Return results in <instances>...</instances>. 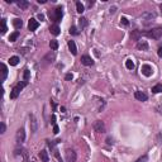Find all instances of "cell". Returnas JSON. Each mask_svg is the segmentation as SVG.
Instances as JSON below:
<instances>
[{"mask_svg":"<svg viewBox=\"0 0 162 162\" xmlns=\"http://www.w3.org/2000/svg\"><path fill=\"white\" fill-rule=\"evenodd\" d=\"M143 36H146V37L152 38V39H160L162 37V27H156V28L150 29V30L144 32Z\"/></svg>","mask_w":162,"mask_h":162,"instance_id":"cell-1","label":"cell"},{"mask_svg":"<svg viewBox=\"0 0 162 162\" xmlns=\"http://www.w3.org/2000/svg\"><path fill=\"white\" fill-rule=\"evenodd\" d=\"M28 85V82L27 81H22V82H18L17 85L13 87V90H11V93H10V99H17L18 96H19L20 91L25 87V86Z\"/></svg>","mask_w":162,"mask_h":162,"instance_id":"cell-2","label":"cell"},{"mask_svg":"<svg viewBox=\"0 0 162 162\" xmlns=\"http://www.w3.org/2000/svg\"><path fill=\"white\" fill-rule=\"evenodd\" d=\"M15 141H17V144H19V146L25 141V131H24V128H19V129L17 131Z\"/></svg>","mask_w":162,"mask_h":162,"instance_id":"cell-3","label":"cell"},{"mask_svg":"<svg viewBox=\"0 0 162 162\" xmlns=\"http://www.w3.org/2000/svg\"><path fill=\"white\" fill-rule=\"evenodd\" d=\"M77 158L76 152L74 150H66V153H65V161L66 162H75Z\"/></svg>","mask_w":162,"mask_h":162,"instance_id":"cell-4","label":"cell"},{"mask_svg":"<svg viewBox=\"0 0 162 162\" xmlns=\"http://www.w3.org/2000/svg\"><path fill=\"white\" fill-rule=\"evenodd\" d=\"M29 123H30V131L32 133H36L38 131V122H37V118L34 116V114H29Z\"/></svg>","mask_w":162,"mask_h":162,"instance_id":"cell-5","label":"cell"},{"mask_svg":"<svg viewBox=\"0 0 162 162\" xmlns=\"http://www.w3.org/2000/svg\"><path fill=\"white\" fill-rule=\"evenodd\" d=\"M62 17H63V11H62V8H61V7H58V8H56V9H55V13H53V15H52V19L55 20L56 23H58V22H61Z\"/></svg>","mask_w":162,"mask_h":162,"instance_id":"cell-6","label":"cell"},{"mask_svg":"<svg viewBox=\"0 0 162 162\" xmlns=\"http://www.w3.org/2000/svg\"><path fill=\"white\" fill-rule=\"evenodd\" d=\"M93 127H94V131L98 132V133H105V124H104V122H101V120H96Z\"/></svg>","mask_w":162,"mask_h":162,"instance_id":"cell-7","label":"cell"},{"mask_svg":"<svg viewBox=\"0 0 162 162\" xmlns=\"http://www.w3.org/2000/svg\"><path fill=\"white\" fill-rule=\"evenodd\" d=\"M141 71H142V74L144 75V76L150 77L151 75H152L153 72V68L151 65H148V63H144V65H142V67H141Z\"/></svg>","mask_w":162,"mask_h":162,"instance_id":"cell-8","label":"cell"},{"mask_svg":"<svg viewBox=\"0 0 162 162\" xmlns=\"http://www.w3.org/2000/svg\"><path fill=\"white\" fill-rule=\"evenodd\" d=\"M81 63H82L84 66H93V65H94V61H93V58L90 57L89 55H82V56H81Z\"/></svg>","mask_w":162,"mask_h":162,"instance_id":"cell-9","label":"cell"},{"mask_svg":"<svg viewBox=\"0 0 162 162\" xmlns=\"http://www.w3.org/2000/svg\"><path fill=\"white\" fill-rule=\"evenodd\" d=\"M39 27V23L38 20H36L34 18H30L28 22V29L30 30V32H33V30H36V29Z\"/></svg>","mask_w":162,"mask_h":162,"instance_id":"cell-10","label":"cell"},{"mask_svg":"<svg viewBox=\"0 0 162 162\" xmlns=\"http://www.w3.org/2000/svg\"><path fill=\"white\" fill-rule=\"evenodd\" d=\"M134 98H135L137 100H139V101H147V99H148L147 94L143 93V91H135V93H134Z\"/></svg>","mask_w":162,"mask_h":162,"instance_id":"cell-11","label":"cell"},{"mask_svg":"<svg viewBox=\"0 0 162 162\" xmlns=\"http://www.w3.org/2000/svg\"><path fill=\"white\" fill-rule=\"evenodd\" d=\"M55 58H56V55H55V52L52 51V52L47 53V55L43 57V61H44V63H52V62L55 61Z\"/></svg>","mask_w":162,"mask_h":162,"instance_id":"cell-12","label":"cell"},{"mask_svg":"<svg viewBox=\"0 0 162 162\" xmlns=\"http://www.w3.org/2000/svg\"><path fill=\"white\" fill-rule=\"evenodd\" d=\"M14 154H15V156H20L22 160H25V158H27V151H25L24 148H22V147H20V148L18 147V148L14 151Z\"/></svg>","mask_w":162,"mask_h":162,"instance_id":"cell-13","label":"cell"},{"mask_svg":"<svg viewBox=\"0 0 162 162\" xmlns=\"http://www.w3.org/2000/svg\"><path fill=\"white\" fill-rule=\"evenodd\" d=\"M142 18L143 19H146V20H153V19H156V13L154 11H146V13H143L142 14Z\"/></svg>","mask_w":162,"mask_h":162,"instance_id":"cell-14","label":"cell"},{"mask_svg":"<svg viewBox=\"0 0 162 162\" xmlns=\"http://www.w3.org/2000/svg\"><path fill=\"white\" fill-rule=\"evenodd\" d=\"M142 36H143L142 32H141V30H137V29H135V30H132V33H131V38L133 39V41H137V42L141 39Z\"/></svg>","mask_w":162,"mask_h":162,"instance_id":"cell-15","label":"cell"},{"mask_svg":"<svg viewBox=\"0 0 162 162\" xmlns=\"http://www.w3.org/2000/svg\"><path fill=\"white\" fill-rule=\"evenodd\" d=\"M137 48H138V49H142V51H148V43H147L146 41L139 39V41L137 42Z\"/></svg>","mask_w":162,"mask_h":162,"instance_id":"cell-16","label":"cell"},{"mask_svg":"<svg viewBox=\"0 0 162 162\" xmlns=\"http://www.w3.org/2000/svg\"><path fill=\"white\" fill-rule=\"evenodd\" d=\"M39 158H41V161L42 162H48L49 161V156H48V152L46 150H42L41 152H39Z\"/></svg>","mask_w":162,"mask_h":162,"instance_id":"cell-17","label":"cell"},{"mask_svg":"<svg viewBox=\"0 0 162 162\" xmlns=\"http://www.w3.org/2000/svg\"><path fill=\"white\" fill-rule=\"evenodd\" d=\"M68 49L71 51V53L74 55V56H76L77 55V48H76V44H75V42L74 41H68Z\"/></svg>","mask_w":162,"mask_h":162,"instance_id":"cell-18","label":"cell"},{"mask_svg":"<svg viewBox=\"0 0 162 162\" xmlns=\"http://www.w3.org/2000/svg\"><path fill=\"white\" fill-rule=\"evenodd\" d=\"M17 5L19 7L20 9L25 10V9H28V7H29V3H28V1H27V0H20V1H17Z\"/></svg>","mask_w":162,"mask_h":162,"instance_id":"cell-19","label":"cell"},{"mask_svg":"<svg viewBox=\"0 0 162 162\" xmlns=\"http://www.w3.org/2000/svg\"><path fill=\"white\" fill-rule=\"evenodd\" d=\"M49 32L53 34V36H58L60 33H61V30H60V27H58L57 24H53V25H51V28H49Z\"/></svg>","mask_w":162,"mask_h":162,"instance_id":"cell-20","label":"cell"},{"mask_svg":"<svg viewBox=\"0 0 162 162\" xmlns=\"http://www.w3.org/2000/svg\"><path fill=\"white\" fill-rule=\"evenodd\" d=\"M1 81H5V79L8 76V67L5 66L4 63H1Z\"/></svg>","mask_w":162,"mask_h":162,"instance_id":"cell-21","label":"cell"},{"mask_svg":"<svg viewBox=\"0 0 162 162\" xmlns=\"http://www.w3.org/2000/svg\"><path fill=\"white\" fill-rule=\"evenodd\" d=\"M79 24H80V29H84L87 27L89 22H87L86 18H80V19H79Z\"/></svg>","mask_w":162,"mask_h":162,"instance_id":"cell-22","label":"cell"},{"mask_svg":"<svg viewBox=\"0 0 162 162\" xmlns=\"http://www.w3.org/2000/svg\"><path fill=\"white\" fill-rule=\"evenodd\" d=\"M18 62H19V57H18V56H13V57L9 58L10 66H17V65H18Z\"/></svg>","mask_w":162,"mask_h":162,"instance_id":"cell-23","label":"cell"},{"mask_svg":"<svg viewBox=\"0 0 162 162\" xmlns=\"http://www.w3.org/2000/svg\"><path fill=\"white\" fill-rule=\"evenodd\" d=\"M13 25H14V27H15L17 29H20L22 27H23V22H22V19L17 18V19L13 20Z\"/></svg>","mask_w":162,"mask_h":162,"instance_id":"cell-24","label":"cell"},{"mask_svg":"<svg viewBox=\"0 0 162 162\" xmlns=\"http://www.w3.org/2000/svg\"><path fill=\"white\" fill-rule=\"evenodd\" d=\"M19 34H20L19 32H18V30H15L14 33H11V34H10L9 41H10V42H15V41L18 39V37H19Z\"/></svg>","mask_w":162,"mask_h":162,"instance_id":"cell-25","label":"cell"},{"mask_svg":"<svg viewBox=\"0 0 162 162\" xmlns=\"http://www.w3.org/2000/svg\"><path fill=\"white\" fill-rule=\"evenodd\" d=\"M162 91V85L161 84H157V85H154L152 87V93L153 94H158V93H161Z\"/></svg>","mask_w":162,"mask_h":162,"instance_id":"cell-26","label":"cell"},{"mask_svg":"<svg viewBox=\"0 0 162 162\" xmlns=\"http://www.w3.org/2000/svg\"><path fill=\"white\" fill-rule=\"evenodd\" d=\"M49 47H51L52 51H56V49L58 48V42L56 41V39H52V41L49 42Z\"/></svg>","mask_w":162,"mask_h":162,"instance_id":"cell-27","label":"cell"},{"mask_svg":"<svg viewBox=\"0 0 162 162\" xmlns=\"http://www.w3.org/2000/svg\"><path fill=\"white\" fill-rule=\"evenodd\" d=\"M84 10H85V7H84L80 1H77V3H76V11L81 14V13H84Z\"/></svg>","mask_w":162,"mask_h":162,"instance_id":"cell-28","label":"cell"},{"mask_svg":"<svg viewBox=\"0 0 162 162\" xmlns=\"http://www.w3.org/2000/svg\"><path fill=\"white\" fill-rule=\"evenodd\" d=\"M125 67L128 68V70H133L134 68V62L132 60H127L125 61Z\"/></svg>","mask_w":162,"mask_h":162,"instance_id":"cell-29","label":"cell"},{"mask_svg":"<svg viewBox=\"0 0 162 162\" xmlns=\"http://www.w3.org/2000/svg\"><path fill=\"white\" fill-rule=\"evenodd\" d=\"M7 33V20L4 19H1V34H5Z\"/></svg>","mask_w":162,"mask_h":162,"instance_id":"cell-30","label":"cell"},{"mask_svg":"<svg viewBox=\"0 0 162 162\" xmlns=\"http://www.w3.org/2000/svg\"><path fill=\"white\" fill-rule=\"evenodd\" d=\"M23 79H24V81H27V82L29 81V79H30V71H29V70H24Z\"/></svg>","mask_w":162,"mask_h":162,"instance_id":"cell-31","label":"cell"},{"mask_svg":"<svg viewBox=\"0 0 162 162\" xmlns=\"http://www.w3.org/2000/svg\"><path fill=\"white\" fill-rule=\"evenodd\" d=\"M70 34H72V36H79L80 34V32L77 30V28L75 25H72L71 28H70Z\"/></svg>","mask_w":162,"mask_h":162,"instance_id":"cell-32","label":"cell"},{"mask_svg":"<svg viewBox=\"0 0 162 162\" xmlns=\"http://www.w3.org/2000/svg\"><path fill=\"white\" fill-rule=\"evenodd\" d=\"M147 161H148V156H147V154H144V156H142V157H139V158H138L135 162H147Z\"/></svg>","mask_w":162,"mask_h":162,"instance_id":"cell-33","label":"cell"},{"mask_svg":"<svg viewBox=\"0 0 162 162\" xmlns=\"http://www.w3.org/2000/svg\"><path fill=\"white\" fill-rule=\"evenodd\" d=\"M0 133H1V134L5 133V124H4V123L0 124Z\"/></svg>","mask_w":162,"mask_h":162,"instance_id":"cell-34","label":"cell"},{"mask_svg":"<svg viewBox=\"0 0 162 162\" xmlns=\"http://www.w3.org/2000/svg\"><path fill=\"white\" fill-rule=\"evenodd\" d=\"M120 23H122L123 25H128V24H129V22H128L127 18H122V19H120Z\"/></svg>","mask_w":162,"mask_h":162,"instance_id":"cell-35","label":"cell"},{"mask_svg":"<svg viewBox=\"0 0 162 162\" xmlns=\"http://www.w3.org/2000/svg\"><path fill=\"white\" fill-rule=\"evenodd\" d=\"M65 79H66L67 81H70V80H72V79H74V75H72V74H66Z\"/></svg>","mask_w":162,"mask_h":162,"instance_id":"cell-36","label":"cell"},{"mask_svg":"<svg viewBox=\"0 0 162 162\" xmlns=\"http://www.w3.org/2000/svg\"><path fill=\"white\" fill-rule=\"evenodd\" d=\"M58 131H60V129H58V125H57V124H55V125H53V133L57 134Z\"/></svg>","mask_w":162,"mask_h":162,"instance_id":"cell-37","label":"cell"},{"mask_svg":"<svg viewBox=\"0 0 162 162\" xmlns=\"http://www.w3.org/2000/svg\"><path fill=\"white\" fill-rule=\"evenodd\" d=\"M55 156H56V158H57L58 161L61 162V157H60V154H58V151H57V150H55Z\"/></svg>","mask_w":162,"mask_h":162,"instance_id":"cell-38","label":"cell"},{"mask_svg":"<svg viewBox=\"0 0 162 162\" xmlns=\"http://www.w3.org/2000/svg\"><path fill=\"white\" fill-rule=\"evenodd\" d=\"M38 19L39 20H44V15H43V14H38Z\"/></svg>","mask_w":162,"mask_h":162,"instance_id":"cell-39","label":"cell"},{"mask_svg":"<svg viewBox=\"0 0 162 162\" xmlns=\"http://www.w3.org/2000/svg\"><path fill=\"white\" fill-rule=\"evenodd\" d=\"M115 9H116V7H113V8H110V14H114V13H115Z\"/></svg>","mask_w":162,"mask_h":162,"instance_id":"cell-40","label":"cell"},{"mask_svg":"<svg viewBox=\"0 0 162 162\" xmlns=\"http://www.w3.org/2000/svg\"><path fill=\"white\" fill-rule=\"evenodd\" d=\"M157 53H158V57H162V47L158 48V52H157Z\"/></svg>","mask_w":162,"mask_h":162,"instance_id":"cell-41","label":"cell"},{"mask_svg":"<svg viewBox=\"0 0 162 162\" xmlns=\"http://www.w3.org/2000/svg\"><path fill=\"white\" fill-rule=\"evenodd\" d=\"M38 3H39V4H44V3H46V0H38Z\"/></svg>","mask_w":162,"mask_h":162,"instance_id":"cell-42","label":"cell"},{"mask_svg":"<svg viewBox=\"0 0 162 162\" xmlns=\"http://www.w3.org/2000/svg\"><path fill=\"white\" fill-rule=\"evenodd\" d=\"M160 9H161V11H162V4H161V5H160Z\"/></svg>","mask_w":162,"mask_h":162,"instance_id":"cell-43","label":"cell"}]
</instances>
